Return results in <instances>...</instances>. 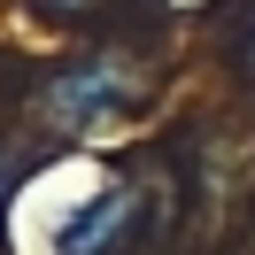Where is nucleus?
Returning <instances> with one entry per match:
<instances>
[{"instance_id": "obj_2", "label": "nucleus", "mask_w": 255, "mask_h": 255, "mask_svg": "<svg viewBox=\"0 0 255 255\" xmlns=\"http://www.w3.org/2000/svg\"><path fill=\"white\" fill-rule=\"evenodd\" d=\"M124 209H131V193H101L78 224H62V232H54V255H101L116 232H124Z\"/></svg>"}, {"instance_id": "obj_1", "label": "nucleus", "mask_w": 255, "mask_h": 255, "mask_svg": "<svg viewBox=\"0 0 255 255\" xmlns=\"http://www.w3.org/2000/svg\"><path fill=\"white\" fill-rule=\"evenodd\" d=\"M116 101H131V62H85V70H70L62 85H47V116H54L62 131L109 116Z\"/></svg>"}, {"instance_id": "obj_5", "label": "nucleus", "mask_w": 255, "mask_h": 255, "mask_svg": "<svg viewBox=\"0 0 255 255\" xmlns=\"http://www.w3.org/2000/svg\"><path fill=\"white\" fill-rule=\"evenodd\" d=\"M0 193H8V178H0Z\"/></svg>"}, {"instance_id": "obj_4", "label": "nucleus", "mask_w": 255, "mask_h": 255, "mask_svg": "<svg viewBox=\"0 0 255 255\" xmlns=\"http://www.w3.org/2000/svg\"><path fill=\"white\" fill-rule=\"evenodd\" d=\"M54 8H85V0H54Z\"/></svg>"}, {"instance_id": "obj_3", "label": "nucleus", "mask_w": 255, "mask_h": 255, "mask_svg": "<svg viewBox=\"0 0 255 255\" xmlns=\"http://www.w3.org/2000/svg\"><path fill=\"white\" fill-rule=\"evenodd\" d=\"M170 8H209V0H170Z\"/></svg>"}]
</instances>
